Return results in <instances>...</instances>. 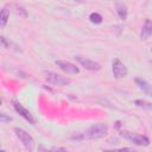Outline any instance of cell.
<instances>
[{
  "label": "cell",
  "mask_w": 152,
  "mask_h": 152,
  "mask_svg": "<svg viewBox=\"0 0 152 152\" xmlns=\"http://www.w3.org/2000/svg\"><path fill=\"white\" fill-rule=\"evenodd\" d=\"M108 132V126L106 124H102V122H99V124H95L93 126H90L86 132L81 133L80 135H75L72 137V139H77V140H84V139H88V140H93V139H100V138H103Z\"/></svg>",
  "instance_id": "1"
},
{
  "label": "cell",
  "mask_w": 152,
  "mask_h": 152,
  "mask_svg": "<svg viewBox=\"0 0 152 152\" xmlns=\"http://www.w3.org/2000/svg\"><path fill=\"white\" fill-rule=\"evenodd\" d=\"M14 133H15L17 138L21 141V144L24 145V147H25L28 152H32L33 148H34V140H33V138H32L26 131H24V129H21V128H18V127L14 128Z\"/></svg>",
  "instance_id": "2"
},
{
  "label": "cell",
  "mask_w": 152,
  "mask_h": 152,
  "mask_svg": "<svg viewBox=\"0 0 152 152\" xmlns=\"http://www.w3.org/2000/svg\"><path fill=\"white\" fill-rule=\"evenodd\" d=\"M44 75H45V80L53 86H68L71 82V80L69 77L58 75V74L52 72V71H45Z\"/></svg>",
  "instance_id": "3"
},
{
  "label": "cell",
  "mask_w": 152,
  "mask_h": 152,
  "mask_svg": "<svg viewBox=\"0 0 152 152\" xmlns=\"http://www.w3.org/2000/svg\"><path fill=\"white\" fill-rule=\"evenodd\" d=\"M121 135L126 140H128V141H131V142H133L135 145H139V146H148L150 145V139L147 137H145V135L131 133V132H127V131H122Z\"/></svg>",
  "instance_id": "4"
},
{
  "label": "cell",
  "mask_w": 152,
  "mask_h": 152,
  "mask_svg": "<svg viewBox=\"0 0 152 152\" xmlns=\"http://www.w3.org/2000/svg\"><path fill=\"white\" fill-rule=\"evenodd\" d=\"M75 59L87 70L89 71H99L101 69V65L100 63L93 61V59H89L87 57H83V56H75Z\"/></svg>",
  "instance_id": "5"
},
{
  "label": "cell",
  "mask_w": 152,
  "mask_h": 152,
  "mask_svg": "<svg viewBox=\"0 0 152 152\" xmlns=\"http://www.w3.org/2000/svg\"><path fill=\"white\" fill-rule=\"evenodd\" d=\"M112 70H113V75H114L116 78H124V77H126V75H127V68H126V65H125L119 58H115V59L113 61Z\"/></svg>",
  "instance_id": "6"
},
{
  "label": "cell",
  "mask_w": 152,
  "mask_h": 152,
  "mask_svg": "<svg viewBox=\"0 0 152 152\" xmlns=\"http://www.w3.org/2000/svg\"><path fill=\"white\" fill-rule=\"evenodd\" d=\"M56 65L61 70H63L64 72L70 74V75H76V74L80 72V69L75 64H72L70 62H66V61H56Z\"/></svg>",
  "instance_id": "7"
},
{
  "label": "cell",
  "mask_w": 152,
  "mask_h": 152,
  "mask_svg": "<svg viewBox=\"0 0 152 152\" xmlns=\"http://www.w3.org/2000/svg\"><path fill=\"white\" fill-rule=\"evenodd\" d=\"M13 107H14L15 112H17V113H19V115H20V116H23V118H24L26 121H28L31 125H34V124H36L34 118L32 116V114H31L26 108H24L19 102L13 101Z\"/></svg>",
  "instance_id": "8"
},
{
  "label": "cell",
  "mask_w": 152,
  "mask_h": 152,
  "mask_svg": "<svg viewBox=\"0 0 152 152\" xmlns=\"http://www.w3.org/2000/svg\"><path fill=\"white\" fill-rule=\"evenodd\" d=\"M135 84L138 86V88L140 90H142V93H145L146 95L151 96L152 97V84H150L146 80H142V78H135Z\"/></svg>",
  "instance_id": "9"
},
{
  "label": "cell",
  "mask_w": 152,
  "mask_h": 152,
  "mask_svg": "<svg viewBox=\"0 0 152 152\" xmlns=\"http://www.w3.org/2000/svg\"><path fill=\"white\" fill-rule=\"evenodd\" d=\"M115 10H116V13H118V15H119V18L121 20H126L127 19L128 10H127L126 4L121 2V1H116L115 2Z\"/></svg>",
  "instance_id": "10"
},
{
  "label": "cell",
  "mask_w": 152,
  "mask_h": 152,
  "mask_svg": "<svg viewBox=\"0 0 152 152\" xmlns=\"http://www.w3.org/2000/svg\"><path fill=\"white\" fill-rule=\"evenodd\" d=\"M151 36H152V20L146 19L145 23H144V25H142L140 37H141V39H147Z\"/></svg>",
  "instance_id": "11"
},
{
  "label": "cell",
  "mask_w": 152,
  "mask_h": 152,
  "mask_svg": "<svg viewBox=\"0 0 152 152\" xmlns=\"http://www.w3.org/2000/svg\"><path fill=\"white\" fill-rule=\"evenodd\" d=\"M8 17H10V12L6 7H2V10L0 11V27L4 28L8 21Z\"/></svg>",
  "instance_id": "12"
},
{
  "label": "cell",
  "mask_w": 152,
  "mask_h": 152,
  "mask_svg": "<svg viewBox=\"0 0 152 152\" xmlns=\"http://www.w3.org/2000/svg\"><path fill=\"white\" fill-rule=\"evenodd\" d=\"M134 104L139 108H144V109H147V110H152V103L148 102V101H145V100H135L134 101Z\"/></svg>",
  "instance_id": "13"
},
{
  "label": "cell",
  "mask_w": 152,
  "mask_h": 152,
  "mask_svg": "<svg viewBox=\"0 0 152 152\" xmlns=\"http://www.w3.org/2000/svg\"><path fill=\"white\" fill-rule=\"evenodd\" d=\"M89 19L93 24H101L102 23V15L100 13H96V12H93L90 13L89 15Z\"/></svg>",
  "instance_id": "14"
},
{
  "label": "cell",
  "mask_w": 152,
  "mask_h": 152,
  "mask_svg": "<svg viewBox=\"0 0 152 152\" xmlns=\"http://www.w3.org/2000/svg\"><path fill=\"white\" fill-rule=\"evenodd\" d=\"M103 152H138V151L131 147H124V148H118V150H104Z\"/></svg>",
  "instance_id": "15"
},
{
  "label": "cell",
  "mask_w": 152,
  "mask_h": 152,
  "mask_svg": "<svg viewBox=\"0 0 152 152\" xmlns=\"http://www.w3.org/2000/svg\"><path fill=\"white\" fill-rule=\"evenodd\" d=\"M11 120H12V118L7 116L5 113H1V114H0V121H1V124H5V122H10Z\"/></svg>",
  "instance_id": "16"
},
{
  "label": "cell",
  "mask_w": 152,
  "mask_h": 152,
  "mask_svg": "<svg viewBox=\"0 0 152 152\" xmlns=\"http://www.w3.org/2000/svg\"><path fill=\"white\" fill-rule=\"evenodd\" d=\"M51 152H69V151H66V150L63 148V147H53V148L51 150Z\"/></svg>",
  "instance_id": "17"
},
{
  "label": "cell",
  "mask_w": 152,
  "mask_h": 152,
  "mask_svg": "<svg viewBox=\"0 0 152 152\" xmlns=\"http://www.w3.org/2000/svg\"><path fill=\"white\" fill-rule=\"evenodd\" d=\"M38 152H49L44 146H42V145H39L38 146Z\"/></svg>",
  "instance_id": "18"
},
{
  "label": "cell",
  "mask_w": 152,
  "mask_h": 152,
  "mask_svg": "<svg viewBox=\"0 0 152 152\" xmlns=\"http://www.w3.org/2000/svg\"><path fill=\"white\" fill-rule=\"evenodd\" d=\"M150 64H151V66H152V61H151V62H150Z\"/></svg>",
  "instance_id": "19"
},
{
  "label": "cell",
  "mask_w": 152,
  "mask_h": 152,
  "mask_svg": "<svg viewBox=\"0 0 152 152\" xmlns=\"http://www.w3.org/2000/svg\"><path fill=\"white\" fill-rule=\"evenodd\" d=\"M1 152H6V151H4V150H2V151H1Z\"/></svg>",
  "instance_id": "20"
}]
</instances>
